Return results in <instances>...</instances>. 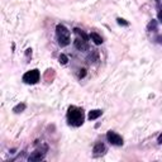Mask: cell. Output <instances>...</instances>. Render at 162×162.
<instances>
[{
    "instance_id": "obj_1",
    "label": "cell",
    "mask_w": 162,
    "mask_h": 162,
    "mask_svg": "<svg viewBox=\"0 0 162 162\" xmlns=\"http://www.w3.org/2000/svg\"><path fill=\"white\" fill-rule=\"evenodd\" d=\"M67 119L71 125L80 127L84 123V112H82V109L76 106H70L67 112Z\"/></svg>"
},
{
    "instance_id": "obj_2",
    "label": "cell",
    "mask_w": 162,
    "mask_h": 162,
    "mask_svg": "<svg viewBox=\"0 0 162 162\" xmlns=\"http://www.w3.org/2000/svg\"><path fill=\"white\" fill-rule=\"evenodd\" d=\"M56 34H57V39H58V44L61 47H66L70 44V31L65 25L58 24L56 27Z\"/></svg>"
},
{
    "instance_id": "obj_3",
    "label": "cell",
    "mask_w": 162,
    "mask_h": 162,
    "mask_svg": "<svg viewBox=\"0 0 162 162\" xmlns=\"http://www.w3.org/2000/svg\"><path fill=\"white\" fill-rule=\"evenodd\" d=\"M23 81L25 82V84H31V85L37 84V82L39 81V71H38L37 68L27 71L23 75Z\"/></svg>"
},
{
    "instance_id": "obj_4",
    "label": "cell",
    "mask_w": 162,
    "mask_h": 162,
    "mask_svg": "<svg viewBox=\"0 0 162 162\" xmlns=\"http://www.w3.org/2000/svg\"><path fill=\"white\" fill-rule=\"evenodd\" d=\"M106 139L114 146H123V138L113 131H109L106 133Z\"/></svg>"
},
{
    "instance_id": "obj_5",
    "label": "cell",
    "mask_w": 162,
    "mask_h": 162,
    "mask_svg": "<svg viewBox=\"0 0 162 162\" xmlns=\"http://www.w3.org/2000/svg\"><path fill=\"white\" fill-rule=\"evenodd\" d=\"M74 46H75V48H77L79 51H86L89 48L87 42H85L84 39H80V38H76L74 41Z\"/></svg>"
},
{
    "instance_id": "obj_6",
    "label": "cell",
    "mask_w": 162,
    "mask_h": 162,
    "mask_svg": "<svg viewBox=\"0 0 162 162\" xmlns=\"http://www.w3.org/2000/svg\"><path fill=\"white\" fill-rule=\"evenodd\" d=\"M43 157H44V153H43V152H41V151H34L33 153H32L31 156H29V158H28V160H29L31 162H37V161H41Z\"/></svg>"
},
{
    "instance_id": "obj_7",
    "label": "cell",
    "mask_w": 162,
    "mask_h": 162,
    "mask_svg": "<svg viewBox=\"0 0 162 162\" xmlns=\"http://www.w3.org/2000/svg\"><path fill=\"white\" fill-rule=\"evenodd\" d=\"M90 38L93 39V42L96 44V46H99V44L103 43V38H101V36H99V34L95 33V32H93V33L90 34Z\"/></svg>"
},
{
    "instance_id": "obj_8",
    "label": "cell",
    "mask_w": 162,
    "mask_h": 162,
    "mask_svg": "<svg viewBox=\"0 0 162 162\" xmlns=\"http://www.w3.org/2000/svg\"><path fill=\"white\" fill-rule=\"evenodd\" d=\"M101 110H99V109H95V110H91L90 113H89V119L90 120H95V119H98L99 117L101 115Z\"/></svg>"
},
{
    "instance_id": "obj_9",
    "label": "cell",
    "mask_w": 162,
    "mask_h": 162,
    "mask_svg": "<svg viewBox=\"0 0 162 162\" xmlns=\"http://www.w3.org/2000/svg\"><path fill=\"white\" fill-rule=\"evenodd\" d=\"M95 153H103V152H105V146H104V143H101V142H99V143H96L94 146V150H93Z\"/></svg>"
},
{
    "instance_id": "obj_10",
    "label": "cell",
    "mask_w": 162,
    "mask_h": 162,
    "mask_svg": "<svg viewBox=\"0 0 162 162\" xmlns=\"http://www.w3.org/2000/svg\"><path fill=\"white\" fill-rule=\"evenodd\" d=\"M74 32H75V33H77V34H79V36H80V37L82 38V39H84V41H85V42H87V41H89V37H87V34H86V33H85V32H84V31H81V29H79V28H75V29H74Z\"/></svg>"
},
{
    "instance_id": "obj_11",
    "label": "cell",
    "mask_w": 162,
    "mask_h": 162,
    "mask_svg": "<svg viewBox=\"0 0 162 162\" xmlns=\"http://www.w3.org/2000/svg\"><path fill=\"white\" fill-rule=\"evenodd\" d=\"M25 110V104L24 103H20V104H18V105H15L14 108H13V112L14 113H22V112H24Z\"/></svg>"
},
{
    "instance_id": "obj_12",
    "label": "cell",
    "mask_w": 162,
    "mask_h": 162,
    "mask_svg": "<svg viewBox=\"0 0 162 162\" xmlns=\"http://www.w3.org/2000/svg\"><path fill=\"white\" fill-rule=\"evenodd\" d=\"M60 63H62V65H66V63L68 62V58H67V56L66 55H63V53H61V55H60Z\"/></svg>"
},
{
    "instance_id": "obj_13",
    "label": "cell",
    "mask_w": 162,
    "mask_h": 162,
    "mask_svg": "<svg viewBox=\"0 0 162 162\" xmlns=\"http://www.w3.org/2000/svg\"><path fill=\"white\" fill-rule=\"evenodd\" d=\"M117 22H118V24H120V25H128L129 23L125 20V19H123V18H118L117 19Z\"/></svg>"
},
{
    "instance_id": "obj_14",
    "label": "cell",
    "mask_w": 162,
    "mask_h": 162,
    "mask_svg": "<svg viewBox=\"0 0 162 162\" xmlns=\"http://www.w3.org/2000/svg\"><path fill=\"white\" fill-rule=\"evenodd\" d=\"M85 75H86V70H85V68H81L80 72H79V77L82 79V77H85Z\"/></svg>"
},
{
    "instance_id": "obj_15",
    "label": "cell",
    "mask_w": 162,
    "mask_h": 162,
    "mask_svg": "<svg viewBox=\"0 0 162 162\" xmlns=\"http://www.w3.org/2000/svg\"><path fill=\"white\" fill-rule=\"evenodd\" d=\"M157 141H158V143H162V133H161L160 136H158V139H157Z\"/></svg>"
},
{
    "instance_id": "obj_16",
    "label": "cell",
    "mask_w": 162,
    "mask_h": 162,
    "mask_svg": "<svg viewBox=\"0 0 162 162\" xmlns=\"http://www.w3.org/2000/svg\"><path fill=\"white\" fill-rule=\"evenodd\" d=\"M158 19H160V20L162 22V10H161L160 13H158Z\"/></svg>"
}]
</instances>
